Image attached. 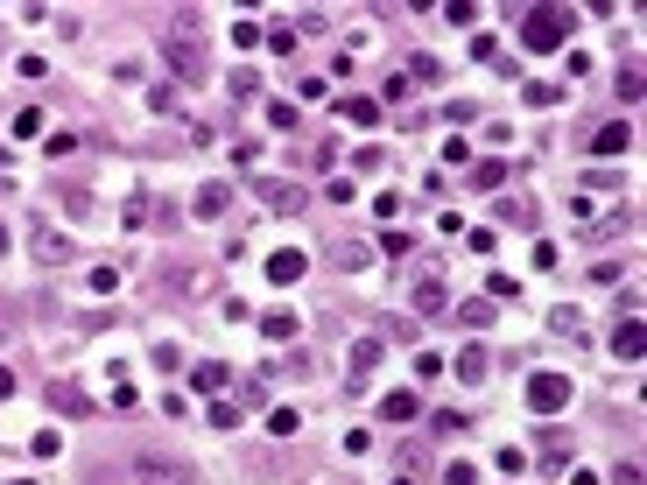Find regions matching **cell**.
<instances>
[{
    "instance_id": "obj_27",
    "label": "cell",
    "mask_w": 647,
    "mask_h": 485,
    "mask_svg": "<svg viewBox=\"0 0 647 485\" xmlns=\"http://www.w3.org/2000/svg\"><path fill=\"white\" fill-rule=\"evenodd\" d=\"M408 78H422V85H437V78H444V64H437V57H415V64H408Z\"/></svg>"
},
{
    "instance_id": "obj_17",
    "label": "cell",
    "mask_w": 647,
    "mask_h": 485,
    "mask_svg": "<svg viewBox=\"0 0 647 485\" xmlns=\"http://www.w3.org/2000/svg\"><path fill=\"white\" fill-rule=\"evenodd\" d=\"M444 302H451L444 282H415V309H422V317H444Z\"/></svg>"
},
{
    "instance_id": "obj_7",
    "label": "cell",
    "mask_w": 647,
    "mask_h": 485,
    "mask_svg": "<svg viewBox=\"0 0 647 485\" xmlns=\"http://www.w3.org/2000/svg\"><path fill=\"white\" fill-rule=\"evenodd\" d=\"M303 268H310V254H296V246H281V254H268V282H275V289H288V282H296Z\"/></svg>"
},
{
    "instance_id": "obj_31",
    "label": "cell",
    "mask_w": 647,
    "mask_h": 485,
    "mask_svg": "<svg viewBox=\"0 0 647 485\" xmlns=\"http://www.w3.org/2000/svg\"><path fill=\"white\" fill-rule=\"evenodd\" d=\"M380 162H387V155H380V148H352V169H359V176H373V169H380Z\"/></svg>"
},
{
    "instance_id": "obj_28",
    "label": "cell",
    "mask_w": 647,
    "mask_h": 485,
    "mask_svg": "<svg viewBox=\"0 0 647 485\" xmlns=\"http://www.w3.org/2000/svg\"><path fill=\"white\" fill-rule=\"evenodd\" d=\"M500 176H507V169H500V162H471V184H478V191H493V184H500Z\"/></svg>"
},
{
    "instance_id": "obj_37",
    "label": "cell",
    "mask_w": 647,
    "mask_h": 485,
    "mask_svg": "<svg viewBox=\"0 0 647 485\" xmlns=\"http://www.w3.org/2000/svg\"><path fill=\"white\" fill-rule=\"evenodd\" d=\"M14 485H28V479H14Z\"/></svg>"
},
{
    "instance_id": "obj_35",
    "label": "cell",
    "mask_w": 647,
    "mask_h": 485,
    "mask_svg": "<svg viewBox=\"0 0 647 485\" xmlns=\"http://www.w3.org/2000/svg\"><path fill=\"white\" fill-rule=\"evenodd\" d=\"M7 184H14V176H7V169H0V191H7Z\"/></svg>"
},
{
    "instance_id": "obj_9",
    "label": "cell",
    "mask_w": 647,
    "mask_h": 485,
    "mask_svg": "<svg viewBox=\"0 0 647 485\" xmlns=\"http://www.w3.org/2000/svg\"><path fill=\"white\" fill-rule=\"evenodd\" d=\"M50 408H64V415H92V401L78 380H50Z\"/></svg>"
},
{
    "instance_id": "obj_13",
    "label": "cell",
    "mask_w": 647,
    "mask_h": 485,
    "mask_svg": "<svg viewBox=\"0 0 647 485\" xmlns=\"http://www.w3.org/2000/svg\"><path fill=\"white\" fill-rule=\"evenodd\" d=\"M225 204H233V191H225V184H204L190 211H197V218H225Z\"/></svg>"
},
{
    "instance_id": "obj_22",
    "label": "cell",
    "mask_w": 647,
    "mask_h": 485,
    "mask_svg": "<svg viewBox=\"0 0 647 485\" xmlns=\"http://www.w3.org/2000/svg\"><path fill=\"white\" fill-rule=\"evenodd\" d=\"M458 324H464V331H485V324H493V302H485V295H478V302H464Z\"/></svg>"
},
{
    "instance_id": "obj_5",
    "label": "cell",
    "mask_w": 647,
    "mask_h": 485,
    "mask_svg": "<svg viewBox=\"0 0 647 485\" xmlns=\"http://www.w3.org/2000/svg\"><path fill=\"white\" fill-rule=\"evenodd\" d=\"M627 148H634V127H627V120H612V127L591 134V155H598V162H612V155H627Z\"/></svg>"
},
{
    "instance_id": "obj_16",
    "label": "cell",
    "mask_w": 647,
    "mask_h": 485,
    "mask_svg": "<svg viewBox=\"0 0 647 485\" xmlns=\"http://www.w3.org/2000/svg\"><path fill=\"white\" fill-rule=\"evenodd\" d=\"M338 113H345L352 127H373V120H380V98H338Z\"/></svg>"
},
{
    "instance_id": "obj_25",
    "label": "cell",
    "mask_w": 647,
    "mask_h": 485,
    "mask_svg": "<svg viewBox=\"0 0 647 485\" xmlns=\"http://www.w3.org/2000/svg\"><path fill=\"white\" fill-rule=\"evenodd\" d=\"M14 134L36 141V134H43V106H21V113H14Z\"/></svg>"
},
{
    "instance_id": "obj_18",
    "label": "cell",
    "mask_w": 647,
    "mask_h": 485,
    "mask_svg": "<svg viewBox=\"0 0 647 485\" xmlns=\"http://www.w3.org/2000/svg\"><path fill=\"white\" fill-rule=\"evenodd\" d=\"M190 387H197V394H218V387H225V366H218V359H204V366L190 373Z\"/></svg>"
},
{
    "instance_id": "obj_26",
    "label": "cell",
    "mask_w": 647,
    "mask_h": 485,
    "mask_svg": "<svg viewBox=\"0 0 647 485\" xmlns=\"http://www.w3.org/2000/svg\"><path fill=\"white\" fill-rule=\"evenodd\" d=\"M268 429H275V436H296V429H303V415H296V408H275V415H268Z\"/></svg>"
},
{
    "instance_id": "obj_2",
    "label": "cell",
    "mask_w": 647,
    "mask_h": 485,
    "mask_svg": "<svg viewBox=\"0 0 647 485\" xmlns=\"http://www.w3.org/2000/svg\"><path fill=\"white\" fill-rule=\"evenodd\" d=\"M177 28H184V35H170V43H162V57H170V71H177V78H184V85H204V43H197V35H190V28H197V14H177Z\"/></svg>"
},
{
    "instance_id": "obj_23",
    "label": "cell",
    "mask_w": 647,
    "mask_h": 485,
    "mask_svg": "<svg viewBox=\"0 0 647 485\" xmlns=\"http://www.w3.org/2000/svg\"><path fill=\"white\" fill-rule=\"evenodd\" d=\"M549 324H556V331H563V338H584V317H577L570 302H556V309H549Z\"/></svg>"
},
{
    "instance_id": "obj_24",
    "label": "cell",
    "mask_w": 647,
    "mask_h": 485,
    "mask_svg": "<svg viewBox=\"0 0 647 485\" xmlns=\"http://www.w3.org/2000/svg\"><path fill=\"white\" fill-rule=\"evenodd\" d=\"M619 98H627V106L641 98V57H627V64H619Z\"/></svg>"
},
{
    "instance_id": "obj_30",
    "label": "cell",
    "mask_w": 647,
    "mask_h": 485,
    "mask_svg": "<svg viewBox=\"0 0 647 485\" xmlns=\"http://www.w3.org/2000/svg\"><path fill=\"white\" fill-rule=\"evenodd\" d=\"M225 92H233V98H254L261 85H254V71H233V78H225Z\"/></svg>"
},
{
    "instance_id": "obj_32",
    "label": "cell",
    "mask_w": 647,
    "mask_h": 485,
    "mask_svg": "<svg viewBox=\"0 0 647 485\" xmlns=\"http://www.w3.org/2000/svg\"><path fill=\"white\" fill-rule=\"evenodd\" d=\"M444 485H478V465H464V458H458V465L444 472Z\"/></svg>"
},
{
    "instance_id": "obj_34",
    "label": "cell",
    "mask_w": 647,
    "mask_h": 485,
    "mask_svg": "<svg viewBox=\"0 0 647 485\" xmlns=\"http://www.w3.org/2000/svg\"><path fill=\"white\" fill-rule=\"evenodd\" d=\"M7 394H14V373H7V366H0V401H7Z\"/></svg>"
},
{
    "instance_id": "obj_15",
    "label": "cell",
    "mask_w": 647,
    "mask_h": 485,
    "mask_svg": "<svg viewBox=\"0 0 647 485\" xmlns=\"http://www.w3.org/2000/svg\"><path fill=\"white\" fill-rule=\"evenodd\" d=\"M331 254H338V268H373V246H367V239H338Z\"/></svg>"
},
{
    "instance_id": "obj_11",
    "label": "cell",
    "mask_w": 647,
    "mask_h": 485,
    "mask_svg": "<svg viewBox=\"0 0 647 485\" xmlns=\"http://www.w3.org/2000/svg\"><path fill=\"white\" fill-rule=\"evenodd\" d=\"M535 458H542V472H563V465H570V436H563V429H542V450H535Z\"/></svg>"
},
{
    "instance_id": "obj_29",
    "label": "cell",
    "mask_w": 647,
    "mask_h": 485,
    "mask_svg": "<svg viewBox=\"0 0 647 485\" xmlns=\"http://www.w3.org/2000/svg\"><path fill=\"white\" fill-rule=\"evenodd\" d=\"M430 429H437V436H458L464 415H458V408H444V415H430Z\"/></svg>"
},
{
    "instance_id": "obj_20",
    "label": "cell",
    "mask_w": 647,
    "mask_h": 485,
    "mask_svg": "<svg viewBox=\"0 0 647 485\" xmlns=\"http://www.w3.org/2000/svg\"><path fill=\"white\" fill-rule=\"evenodd\" d=\"M500 218H507V225H521V232H535V225H542V211H535V204H500Z\"/></svg>"
},
{
    "instance_id": "obj_12",
    "label": "cell",
    "mask_w": 647,
    "mask_h": 485,
    "mask_svg": "<svg viewBox=\"0 0 647 485\" xmlns=\"http://www.w3.org/2000/svg\"><path fill=\"white\" fill-rule=\"evenodd\" d=\"M485 373H493V359H485V345H464V352H458V380H471V387H478Z\"/></svg>"
},
{
    "instance_id": "obj_4",
    "label": "cell",
    "mask_w": 647,
    "mask_h": 485,
    "mask_svg": "<svg viewBox=\"0 0 647 485\" xmlns=\"http://www.w3.org/2000/svg\"><path fill=\"white\" fill-rule=\"evenodd\" d=\"M28 239H36V261H43V268H57V261H71V239H64V232H57L50 218H36V225H28Z\"/></svg>"
},
{
    "instance_id": "obj_1",
    "label": "cell",
    "mask_w": 647,
    "mask_h": 485,
    "mask_svg": "<svg viewBox=\"0 0 647 485\" xmlns=\"http://www.w3.org/2000/svg\"><path fill=\"white\" fill-rule=\"evenodd\" d=\"M570 35H577V14H570V7H528V14H521V43H528L535 57L563 50Z\"/></svg>"
},
{
    "instance_id": "obj_8",
    "label": "cell",
    "mask_w": 647,
    "mask_h": 485,
    "mask_svg": "<svg viewBox=\"0 0 647 485\" xmlns=\"http://www.w3.org/2000/svg\"><path fill=\"white\" fill-rule=\"evenodd\" d=\"M261 204L288 218V211H303V191H296V184H275V176H261Z\"/></svg>"
},
{
    "instance_id": "obj_33",
    "label": "cell",
    "mask_w": 647,
    "mask_h": 485,
    "mask_svg": "<svg viewBox=\"0 0 647 485\" xmlns=\"http://www.w3.org/2000/svg\"><path fill=\"white\" fill-rule=\"evenodd\" d=\"M612 485H641V465H634V458H627V465H619V472H612Z\"/></svg>"
},
{
    "instance_id": "obj_14",
    "label": "cell",
    "mask_w": 647,
    "mask_h": 485,
    "mask_svg": "<svg viewBox=\"0 0 647 485\" xmlns=\"http://www.w3.org/2000/svg\"><path fill=\"white\" fill-rule=\"evenodd\" d=\"M373 366H380V338H359V345H352V387L367 380Z\"/></svg>"
},
{
    "instance_id": "obj_21",
    "label": "cell",
    "mask_w": 647,
    "mask_h": 485,
    "mask_svg": "<svg viewBox=\"0 0 647 485\" xmlns=\"http://www.w3.org/2000/svg\"><path fill=\"white\" fill-rule=\"evenodd\" d=\"M380 415H387V422H415V394H387Z\"/></svg>"
},
{
    "instance_id": "obj_19",
    "label": "cell",
    "mask_w": 647,
    "mask_h": 485,
    "mask_svg": "<svg viewBox=\"0 0 647 485\" xmlns=\"http://www.w3.org/2000/svg\"><path fill=\"white\" fill-rule=\"evenodd\" d=\"M261 43H268L275 57H296V28H288V21H275V28H261Z\"/></svg>"
},
{
    "instance_id": "obj_36",
    "label": "cell",
    "mask_w": 647,
    "mask_h": 485,
    "mask_svg": "<svg viewBox=\"0 0 647 485\" xmlns=\"http://www.w3.org/2000/svg\"><path fill=\"white\" fill-rule=\"evenodd\" d=\"M0 254H7V225H0Z\"/></svg>"
},
{
    "instance_id": "obj_3",
    "label": "cell",
    "mask_w": 647,
    "mask_h": 485,
    "mask_svg": "<svg viewBox=\"0 0 647 485\" xmlns=\"http://www.w3.org/2000/svg\"><path fill=\"white\" fill-rule=\"evenodd\" d=\"M528 408H535V415L570 408V373H528Z\"/></svg>"
},
{
    "instance_id": "obj_6",
    "label": "cell",
    "mask_w": 647,
    "mask_h": 485,
    "mask_svg": "<svg viewBox=\"0 0 647 485\" xmlns=\"http://www.w3.org/2000/svg\"><path fill=\"white\" fill-rule=\"evenodd\" d=\"M612 352H619V359H641L647 352V324L641 317H619V324H612Z\"/></svg>"
},
{
    "instance_id": "obj_10",
    "label": "cell",
    "mask_w": 647,
    "mask_h": 485,
    "mask_svg": "<svg viewBox=\"0 0 647 485\" xmlns=\"http://www.w3.org/2000/svg\"><path fill=\"white\" fill-rule=\"evenodd\" d=\"M261 331H268V345H296L303 317H296V309H275V317H261Z\"/></svg>"
}]
</instances>
